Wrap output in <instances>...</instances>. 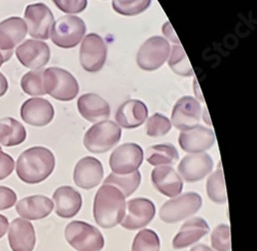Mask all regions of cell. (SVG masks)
<instances>
[{"instance_id": "8992f818", "label": "cell", "mask_w": 257, "mask_h": 251, "mask_svg": "<svg viewBox=\"0 0 257 251\" xmlns=\"http://www.w3.org/2000/svg\"><path fill=\"white\" fill-rule=\"evenodd\" d=\"M85 24L76 16H64L59 18L51 29L53 43L62 49L76 47L85 34Z\"/></svg>"}, {"instance_id": "b9f144b4", "label": "cell", "mask_w": 257, "mask_h": 251, "mask_svg": "<svg viewBox=\"0 0 257 251\" xmlns=\"http://www.w3.org/2000/svg\"><path fill=\"white\" fill-rule=\"evenodd\" d=\"M9 90V82L6 76L0 72V97H3L7 94Z\"/></svg>"}, {"instance_id": "d6a6232c", "label": "cell", "mask_w": 257, "mask_h": 251, "mask_svg": "<svg viewBox=\"0 0 257 251\" xmlns=\"http://www.w3.org/2000/svg\"><path fill=\"white\" fill-rule=\"evenodd\" d=\"M45 69L32 70L27 72L22 79H21V88L23 92L30 96H44L46 95V91L44 88V82H42V74Z\"/></svg>"}, {"instance_id": "d4e9b609", "label": "cell", "mask_w": 257, "mask_h": 251, "mask_svg": "<svg viewBox=\"0 0 257 251\" xmlns=\"http://www.w3.org/2000/svg\"><path fill=\"white\" fill-rule=\"evenodd\" d=\"M80 115L90 122L106 120L110 115L109 104L97 94H83L77 101Z\"/></svg>"}, {"instance_id": "603a6c76", "label": "cell", "mask_w": 257, "mask_h": 251, "mask_svg": "<svg viewBox=\"0 0 257 251\" xmlns=\"http://www.w3.org/2000/svg\"><path fill=\"white\" fill-rule=\"evenodd\" d=\"M16 210L21 218L26 220L44 219L54 210V203L46 196H30L19 201Z\"/></svg>"}, {"instance_id": "ab89813d", "label": "cell", "mask_w": 257, "mask_h": 251, "mask_svg": "<svg viewBox=\"0 0 257 251\" xmlns=\"http://www.w3.org/2000/svg\"><path fill=\"white\" fill-rule=\"evenodd\" d=\"M163 31H164L165 35H166L170 40L174 41V43H176V44H180L178 38H177V36H176V34H175V32L173 31L172 26L170 25L169 22H167V23L163 26Z\"/></svg>"}, {"instance_id": "ba28073f", "label": "cell", "mask_w": 257, "mask_h": 251, "mask_svg": "<svg viewBox=\"0 0 257 251\" xmlns=\"http://www.w3.org/2000/svg\"><path fill=\"white\" fill-rule=\"evenodd\" d=\"M171 47L166 38L153 36L148 38L137 53L138 66L145 71H155L161 68L169 58Z\"/></svg>"}, {"instance_id": "f6af8a7d", "label": "cell", "mask_w": 257, "mask_h": 251, "mask_svg": "<svg viewBox=\"0 0 257 251\" xmlns=\"http://www.w3.org/2000/svg\"><path fill=\"white\" fill-rule=\"evenodd\" d=\"M0 151H3V150H2V146H0Z\"/></svg>"}, {"instance_id": "7c38bea8", "label": "cell", "mask_w": 257, "mask_h": 251, "mask_svg": "<svg viewBox=\"0 0 257 251\" xmlns=\"http://www.w3.org/2000/svg\"><path fill=\"white\" fill-rule=\"evenodd\" d=\"M126 214H124L120 224L128 231L142 228L151 222L156 215L154 202L146 198L132 199L126 203Z\"/></svg>"}, {"instance_id": "8fae6325", "label": "cell", "mask_w": 257, "mask_h": 251, "mask_svg": "<svg viewBox=\"0 0 257 251\" xmlns=\"http://www.w3.org/2000/svg\"><path fill=\"white\" fill-rule=\"evenodd\" d=\"M143 162V151L136 143H123L110 156L109 165L112 173L130 174L139 169Z\"/></svg>"}, {"instance_id": "30bf717a", "label": "cell", "mask_w": 257, "mask_h": 251, "mask_svg": "<svg viewBox=\"0 0 257 251\" xmlns=\"http://www.w3.org/2000/svg\"><path fill=\"white\" fill-rule=\"evenodd\" d=\"M24 21L31 37L42 40L50 38L54 15L48 6L41 3L29 5L25 11Z\"/></svg>"}, {"instance_id": "5bb4252c", "label": "cell", "mask_w": 257, "mask_h": 251, "mask_svg": "<svg viewBox=\"0 0 257 251\" xmlns=\"http://www.w3.org/2000/svg\"><path fill=\"white\" fill-rule=\"evenodd\" d=\"M27 25L20 17H11L0 23V52L11 60L14 49L21 44L27 34Z\"/></svg>"}, {"instance_id": "6da1fadb", "label": "cell", "mask_w": 257, "mask_h": 251, "mask_svg": "<svg viewBox=\"0 0 257 251\" xmlns=\"http://www.w3.org/2000/svg\"><path fill=\"white\" fill-rule=\"evenodd\" d=\"M56 166L54 154L44 146H34L20 155L16 172L21 181L37 184L45 181L53 173Z\"/></svg>"}, {"instance_id": "ac0fdd59", "label": "cell", "mask_w": 257, "mask_h": 251, "mask_svg": "<svg viewBox=\"0 0 257 251\" xmlns=\"http://www.w3.org/2000/svg\"><path fill=\"white\" fill-rule=\"evenodd\" d=\"M178 142L184 152L200 154L212 148L215 143V135L212 129L198 124L194 128L182 131L179 135Z\"/></svg>"}, {"instance_id": "ffe728a7", "label": "cell", "mask_w": 257, "mask_h": 251, "mask_svg": "<svg viewBox=\"0 0 257 251\" xmlns=\"http://www.w3.org/2000/svg\"><path fill=\"white\" fill-rule=\"evenodd\" d=\"M9 243L13 251H33L36 243L33 224L23 218H16L9 226Z\"/></svg>"}, {"instance_id": "d590c367", "label": "cell", "mask_w": 257, "mask_h": 251, "mask_svg": "<svg viewBox=\"0 0 257 251\" xmlns=\"http://www.w3.org/2000/svg\"><path fill=\"white\" fill-rule=\"evenodd\" d=\"M211 244L216 251H230V229L227 224H219L213 229Z\"/></svg>"}, {"instance_id": "9c48e42d", "label": "cell", "mask_w": 257, "mask_h": 251, "mask_svg": "<svg viewBox=\"0 0 257 251\" xmlns=\"http://www.w3.org/2000/svg\"><path fill=\"white\" fill-rule=\"evenodd\" d=\"M107 58V47L103 38L90 33L83 38L79 51V61L82 68L89 72L101 70Z\"/></svg>"}, {"instance_id": "4fadbf2b", "label": "cell", "mask_w": 257, "mask_h": 251, "mask_svg": "<svg viewBox=\"0 0 257 251\" xmlns=\"http://www.w3.org/2000/svg\"><path fill=\"white\" fill-rule=\"evenodd\" d=\"M16 56L21 64L26 68L39 70L49 63L51 50L44 41L29 39L17 48Z\"/></svg>"}, {"instance_id": "484cf974", "label": "cell", "mask_w": 257, "mask_h": 251, "mask_svg": "<svg viewBox=\"0 0 257 251\" xmlns=\"http://www.w3.org/2000/svg\"><path fill=\"white\" fill-rule=\"evenodd\" d=\"M210 232V227L206 220L201 217H194L185 221L180 231L174 237L172 245L176 250L184 249L199 242Z\"/></svg>"}, {"instance_id": "d6986e66", "label": "cell", "mask_w": 257, "mask_h": 251, "mask_svg": "<svg viewBox=\"0 0 257 251\" xmlns=\"http://www.w3.org/2000/svg\"><path fill=\"white\" fill-rule=\"evenodd\" d=\"M104 176L102 163L93 157H84L75 165L74 183L83 190H92L100 184Z\"/></svg>"}, {"instance_id": "7402d4cb", "label": "cell", "mask_w": 257, "mask_h": 251, "mask_svg": "<svg viewBox=\"0 0 257 251\" xmlns=\"http://www.w3.org/2000/svg\"><path fill=\"white\" fill-rule=\"evenodd\" d=\"M152 182L156 190L162 195L175 198L181 194L183 181L172 167L162 166L152 172Z\"/></svg>"}, {"instance_id": "1f68e13d", "label": "cell", "mask_w": 257, "mask_h": 251, "mask_svg": "<svg viewBox=\"0 0 257 251\" xmlns=\"http://www.w3.org/2000/svg\"><path fill=\"white\" fill-rule=\"evenodd\" d=\"M161 242L158 234L153 229H142L134 238L132 251H160Z\"/></svg>"}, {"instance_id": "60d3db41", "label": "cell", "mask_w": 257, "mask_h": 251, "mask_svg": "<svg viewBox=\"0 0 257 251\" xmlns=\"http://www.w3.org/2000/svg\"><path fill=\"white\" fill-rule=\"evenodd\" d=\"M9 226H10L9 219L5 215L0 214V239L7 234Z\"/></svg>"}, {"instance_id": "9a60e30c", "label": "cell", "mask_w": 257, "mask_h": 251, "mask_svg": "<svg viewBox=\"0 0 257 251\" xmlns=\"http://www.w3.org/2000/svg\"><path fill=\"white\" fill-rule=\"evenodd\" d=\"M202 107L200 102L191 96L180 98L173 107L172 123L178 130L185 131L199 124Z\"/></svg>"}, {"instance_id": "e575fe53", "label": "cell", "mask_w": 257, "mask_h": 251, "mask_svg": "<svg viewBox=\"0 0 257 251\" xmlns=\"http://www.w3.org/2000/svg\"><path fill=\"white\" fill-rule=\"evenodd\" d=\"M172 128L171 124V120L161 114V113H155L147 120L146 124V132L149 137H161L167 135Z\"/></svg>"}, {"instance_id": "277c9868", "label": "cell", "mask_w": 257, "mask_h": 251, "mask_svg": "<svg viewBox=\"0 0 257 251\" xmlns=\"http://www.w3.org/2000/svg\"><path fill=\"white\" fill-rule=\"evenodd\" d=\"M121 138V129L112 120L96 122L85 132L83 144L90 153L104 154L110 151Z\"/></svg>"}, {"instance_id": "f35d334b", "label": "cell", "mask_w": 257, "mask_h": 251, "mask_svg": "<svg viewBox=\"0 0 257 251\" xmlns=\"http://www.w3.org/2000/svg\"><path fill=\"white\" fill-rule=\"evenodd\" d=\"M15 169V161L14 159L0 151V180H4L9 177Z\"/></svg>"}, {"instance_id": "7a4b0ae2", "label": "cell", "mask_w": 257, "mask_h": 251, "mask_svg": "<svg viewBox=\"0 0 257 251\" xmlns=\"http://www.w3.org/2000/svg\"><path fill=\"white\" fill-rule=\"evenodd\" d=\"M116 187L103 184L94 200V218L103 228H112L122 220L125 214V201Z\"/></svg>"}, {"instance_id": "f546056e", "label": "cell", "mask_w": 257, "mask_h": 251, "mask_svg": "<svg viewBox=\"0 0 257 251\" xmlns=\"http://www.w3.org/2000/svg\"><path fill=\"white\" fill-rule=\"evenodd\" d=\"M207 194L209 199L216 204H225L227 201L224 175L219 163L215 172H213L207 180Z\"/></svg>"}, {"instance_id": "836d02e7", "label": "cell", "mask_w": 257, "mask_h": 251, "mask_svg": "<svg viewBox=\"0 0 257 251\" xmlns=\"http://www.w3.org/2000/svg\"><path fill=\"white\" fill-rule=\"evenodd\" d=\"M152 0H112L113 10L122 16L132 17L144 13Z\"/></svg>"}, {"instance_id": "2e32d148", "label": "cell", "mask_w": 257, "mask_h": 251, "mask_svg": "<svg viewBox=\"0 0 257 251\" xmlns=\"http://www.w3.org/2000/svg\"><path fill=\"white\" fill-rule=\"evenodd\" d=\"M213 159L209 154H190L185 156L178 166L180 176L186 182H198L207 177L213 170Z\"/></svg>"}, {"instance_id": "cb8c5ba5", "label": "cell", "mask_w": 257, "mask_h": 251, "mask_svg": "<svg viewBox=\"0 0 257 251\" xmlns=\"http://www.w3.org/2000/svg\"><path fill=\"white\" fill-rule=\"evenodd\" d=\"M148 116V109L141 100L130 99L118 107L115 119L119 127L124 129H135L145 122Z\"/></svg>"}, {"instance_id": "74e56055", "label": "cell", "mask_w": 257, "mask_h": 251, "mask_svg": "<svg viewBox=\"0 0 257 251\" xmlns=\"http://www.w3.org/2000/svg\"><path fill=\"white\" fill-rule=\"evenodd\" d=\"M17 194L12 188L7 186H0V211L7 210L17 204Z\"/></svg>"}, {"instance_id": "52a82bcc", "label": "cell", "mask_w": 257, "mask_h": 251, "mask_svg": "<svg viewBox=\"0 0 257 251\" xmlns=\"http://www.w3.org/2000/svg\"><path fill=\"white\" fill-rule=\"evenodd\" d=\"M203 200L198 193L189 192L167 201L160 210V218L166 223H176L196 214L202 207Z\"/></svg>"}, {"instance_id": "3957f363", "label": "cell", "mask_w": 257, "mask_h": 251, "mask_svg": "<svg viewBox=\"0 0 257 251\" xmlns=\"http://www.w3.org/2000/svg\"><path fill=\"white\" fill-rule=\"evenodd\" d=\"M42 82L46 94L59 101H71L79 91L76 78L67 70L60 67L45 69Z\"/></svg>"}, {"instance_id": "8d00e7d4", "label": "cell", "mask_w": 257, "mask_h": 251, "mask_svg": "<svg viewBox=\"0 0 257 251\" xmlns=\"http://www.w3.org/2000/svg\"><path fill=\"white\" fill-rule=\"evenodd\" d=\"M55 6L66 14H79L87 9L88 0H52Z\"/></svg>"}, {"instance_id": "ee69618b", "label": "cell", "mask_w": 257, "mask_h": 251, "mask_svg": "<svg viewBox=\"0 0 257 251\" xmlns=\"http://www.w3.org/2000/svg\"><path fill=\"white\" fill-rule=\"evenodd\" d=\"M8 61H10V60L5 56V54H3L2 52H0V67L3 66L4 63H6V62H8Z\"/></svg>"}, {"instance_id": "5b68a950", "label": "cell", "mask_w": 257, "mask_h": 251, "mask_svg": "<svg viewBox=\"0 0 257 251\" xmlns=\"http://www.w3.org/2000/svg\"><path fill=\"white\" fill-rule=\"evenodd\" d=\"M65 238L77 251H101L105 244L103 235L96 226L78 220L67 224Z\"/></svg>"}, {"instance_id": "44dd1931", "label": "cell", "mask_w": 257, "mask_h": 251, "mask_svg": "<svg viewBox=\"0 0 257 251\" xmlns=\"http://www.w3.org/2000/svg\"><path fill=\"white\" fill-rule=\"evenodd\" d=\"M53 203L55 211L59 217L72 218L81 209V195L72 186H60L53 194Z\"/></svg>"}, {"instance_id": "f1b7e54d", "label": "cell", "mask_w": 257, "mask_h": 251, "mask_svg": "<svg viewBox=\"0 0 257 251\" xmlns=\"http://www.w3.org/2000/svg\"><path fill=\"white\" fill-rule=\"evenodd\" d=\"M141 183V174L137 170L130 174H115L111 173L106 177L104 184H109L117 190L123 195L124 198H128L133 195Z\"/></svg>"}, {"instance_id": "83f0119b", "label": "cell", "mask_w": 257, "mask_h": 251, "mask_svg": "<svg viewBox=\"0 0 257 251\" xmlns=\"http://www.w3.org/2000/svg\"><path fill=\"white\" fill-rule=\"evenodd\" d=\"M179 160V154L172 144H158L148 148L146 151V161L153 166H173Z\"/></svg>"}, {"instance_id": "4dcf8cb0", "label": "cell", "mask_w": 257, "mask_h": 251, "mask_svg": "<svg viewBox=\"0 0 257 251\" xmlns=\"http://www.w3.org/2000/svg\"><path fill=\"white\" fill-rule=\"evenodd\" d=\"M169 66L175 73L181 76L194 75V70L191 68L188 58L180 44L173 46L172 51L170 52Z\"/></svg>"}, {"instance_id": "4316f807", "label": "cell", "mask_w": 257, "mask_h": 251, "mask_svg": "<svg viewBox=\"0 0 257 251\" xmlns=\"http://www.w3.org/2000/svg\"><path fill=\"white\" fill-rule=\"evenodd\" d=\"M27 137L24 126L13 117L0 118V144L12 148L22 144Z\"/></svg>"}, {"instance_id": "7bdbcfd3", "label": "cell", "mask_w": 257, "mask_h": 251, "mask_svg": "<svg viewBox=\"0 0 257 251\" xmlns=\"http://www.w3.org/2000/svg\"><path fill=\"white\" fill-rule=\"evenodd\" d=\"M190 251H213V250L209 246H207L205 244H198V245L192 247L190 249Z\"/></svg>"}, {"instance_id": "e0dca14e", "label": "cell", "mask_w": 257, "mask_h": 251, "mask_svg": "<svg viewBox=\"0 0 257 251\" xmlns=\"http://www.w3.org/2000/svg\"><path fill=\"white\" fill-rule=\"evenodd\" d=\"M20 114L28 124L45 127L53 120L55 110L50 101L44 98H31L22 104Z\"/></svg>"}]
</instances>
